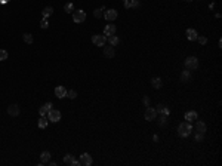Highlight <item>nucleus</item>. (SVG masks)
<instances>
[{"instance_id": "obj_1", "label": "nucleus", "mask_w": 222, "mask_h": 166, "mask_svg": "<svg viewBox=\"0 0 222 166\" xmlns=\"http://www.w3.org/2000/svg\"><path fill=\"white\" fill-rule=\"evenodd\" d=\"M191 131H192L191 122H182V123H179V126H178V135L182 136V138L190 136Z\"/></svg>"}, {"instance_id": "obj_2", "label": "nucleus", "mask_w": 222, "mask_h": 166, "mask_svg": "<svg viewBox=\"0 0 222 166\" xmlns=\"http://www.w3.org/2000/svg\"><path fill=\"white\" fill-rule=\"evenodd\" d=\"M185 68L187 70H197L198 68V58L197 57H188L187 59H185Z\"/></svg>"}, {"instance_id": "obj_3", "label": "nucleus", "mask_w": 222, "mask_h": 166, "mask_svg": "<svg viewBox=\"0 0 222 166\" xmlns=\"http://www.w3.org/2000/svg\"><path fill=\"white\" fill-rule=\"evenodd\" d=\"M48 120L49 122H52V123H56V122H59L61 120V111L59 110H49L48 111Z\"/></svg>"}, {"instance_id": "obj_4", "label": "nucleus", "mask_w": 222, "mask_h": 166, "mask_svg": "<svg viewBox=\"0 0 222 166\" xmlns=\"http://www.w3.org/2000/svg\"><path fill=\"white\" fill-rule=\"evenodd\" d=\"M144 117H145L147 122H151V120H154V119L157 117V111H155V108H152V107L148 105V108H147L145 113H144Z\"/></svg>"}, {"instance_id": "obj_5", "label": "nucleus", "mask_w": 222, "mask_h": 166, "mask_svg": "<svg viewBox=\"0 0 222 166\" xmlns=\"http://www.w3.org/2000/svg\"><path fill=\"white\" fill-rule=\"evenodd\" d=\"M92 43L96 46H105L107 43V37L104 34H93L92 36Z\"/></svg>"}, {"instance_id": "obj_6", "label": "nucleus", "mask_w": 222, "mask_h": 166, "mask_svg": "<svg viewBox=\"0 0 222 166\" xmlns=\"http://www.w3.org/2000/svg\"><path fill=\"white\" fill-rule=\"evenodd\" d=\"M80 163H81V166H91L92 163H93V159H92V156L89 154V153H83V154H80Z\"/></svg>"}, {"instance_id": "obj_7", "label": "nucleus", "mask_w": 222, "mask_h": 166, "mask_svg": "<svg viewBox=\"0 0 222 166\" xmlns=\"http://www.w3.org/2000/svg\"><path fill=\"white\" fill-rule=\"evenodd\" d=\"M86 19V12L84 11H74L73 12V21L74 22H77V24H80V22H83Z\"/></svg>"}, {"instance_id": "obj_8", "label": "nucleus", "mask_w": 222, "mask_h": 166, "mask_svg": "<svg viewBox=\"0 0 222 166\" xmlns=\"http://www.w3.org/2000/svg\"><path fill=\"white\" fill-rule=\"evenodd\" d=\"M117 15H119V12L116 11V9H107L105 12H104V18L107 19V21H116L117 19Z\"/></svg>"}, {"instance_id": "obj_9", "label": "nucleus", "mask_w": 222, "mask_h": 166, "mask_svg": "<svg viewBox=\"0 0 222 166\" xmlns=\"http://www.w3.org/2000/svg\"><path fill=\"white\" fill-rule=\"evenodd\" d=\"M116 31H117V28H116L114 24H107V25L104 27V36H105V37L114 36V34H116Z\"/></svg>"}, {"instance_id": "obj_10", "label": "nucleus", "mask_w": 222, "mask_h": 166, "mask_svg": "<svg viewBox=\"0 0 222 166\" xmlns=\"http://www.w3.org/2000/svg\"><path fill=\"white\" fill-rule=\"evenodd\" d=\"M19 113H21V108H19L18 104H11V105L8 107V114H9V116L16 117V116H19Z\"/></svg>"}, {"instance_id": "obj_11", "label": "nucleus", "mask_w": 222, "mask_h": 166, "mask_svg": "<svg viewBox=\"0 0 222 166\" xmlns=\"http://www.w3.org/2000/svg\"><path fill=\"white\" fill-rule=\"evenodd\" d=\"M185 36H187V39H188L190 42H195L197 37H198V33H197L194 28H188V30L185 31Z\"/></svg>"}, {"instance_id": "obj_12", "label": "nucleus", "mask_w": 222, "mask_h": 166, "mask_svg": "<svg viewBox=\"0 0 222 166\" xmlns=\"http://www.w3.org/2000/svg\"><path fill=\"white\" fill-rule=\"evenodd\" d=\"M55 97L56 98H65L67 97V89L64 88V86H56L55 88Z\"/></svg>"}, {"instance_id": "obj_13", "label": "nucleus", "mask_w": 222, "mask_h": 166, "mask_svg": "<svg viewBox=\"0 0 222 166\" xmlns=\"http://www.w3.org/2000/svg\"><path fill=\"white\" fill-rule=\"evenodd\" d=\"M155 111H157V113H160L162 116H167V117H169V114H170L169 107H166L164 104H159V105H157V108H155Z\"/></svg>"}, {"instance_id": "obj_14", "label": "nucleus", "mask_w": 222, "mask_h": 166, "mask_svg": "<svg viewBox=\"0 0 222 166\" xmlns=\"http://www.w3.org/2000/svg\"><path fill=\"white\" fill-rule=\"evenodd\" d=\"M179 80L182 82V83H188L190 80H191V71L190 70H184L182 73H181V77H179Z\"/></svg>"}, {"instance_id": "obj_15", "label": "nucleus", "mask_w": 222, "mask_h": 166, "mask_svg": "<svg viewBox=\"0 0 222 166\" xmlns=\"http://www.w3.org/2000/svg\"><path fill=\"white\" fill-rule=\"evenodd\" d=\"M104 55L107 57V58H114V55H116V51H114V46H107V47H104Z\"/></svg>"}, {"instance_id": "obj_16", "label": "nucleus", "mask_w": 222, "mask_h": 166, "mask_svg": "<svg viewBox=\"0 0 222 166\" xmlns=\"http://www.w3.org/2000/svg\"><path fill=\"white\" fill-rule=\"evenodd\" d=\"M197 117H198L197 111H187V113H185V116H184L185 122H194Z\"/></svg>"}, {"instance_id": "obj_17", "label": "nucleus", "mask_w": 222, "mask_h": 166, "mask_svg": "<svg viewBox=\"0 0 222 166\" xmlns=\"http://www.w3.org/2000/svg\"><path fill=\"white\" fill-rule=\"evenodd\" d=\"M207 131V126H206V123L204 122H195V132H202V134H204Z\"/></svg>"}, {"instance_id": "obj_18", "label": "nucleus", "mask_w": 222, "mask_h": 166, "mask_svg": "<svg viewBox=\"0 0 222 166\" xmlns=\"http://www.w3.org/2000/svg\"><path fill=\"white\" fill-rule=\"evenodd\" d=\"M151 85H152L154 89H160L163 86V82H162L160 77H155V79H151Z\"/></svg>"}, {"instance_id": "obj_19", "label": "nucleus", "mask_w": 222, "mask_h": 166, "mask_svg": "<svg viewBox=\"0 0 222 166\" xmlns=\"http://www.w3.org/2000/svg\"><path fill=\"white\" fill-rule=\"evenodd\" d=\"M39 128L40 129H44V128H48V117H44V116H40L39 119Z\"/></svg>"}, {"instance_id": "obj_20", "label": "nucleus", "mask_w": 222, "mask_h": 166, "mask_svg": "<svg viewBox=\"0 0 222 166\" xmlns=\"http://www.w3.org/2000/svg\"><path fill=\"white\" fill-rule=\"evenodd\" d=\"M52 13H53V8H52V6H46V8H44V9L41 11L43 18H49Z\"/></svg>"}, {"instance_id": "obj_21", "label": "nucleus", "mask_w": 222, "mask_h": 166, "mask_svg": "<svg viewBox=\"0 0 222 166\" xmlns=\"http://www.w3.org/2000/svg\"><path fill=\"white\" fill-rule=\"evenodd\" d=\"M51 160V153L49 151H43L41 154H40V162L41 163H48Z\"/></svg>"}, {"instance_id": "obj_22", "label": "nucleus", "mask_w": 222, "mask_h": 166, "mask_svg": "<svg viewBox=\"0 0 222 166\" xmlns=\"http://www.w3.org/2000/svg\"><path fill=\"white\" fill-rule=\"evenodd\" d=\"M157 123H159V126H160V128H164V126L169 123V119H167V116H162L160 119H157Z\"/></svg>"}, {"instance_id": "obj_23", "label": "nucleus", "mask_w": 222, "mask_h": 166, "mask_svg": "<svg viewBox=\"0 0 222 166\" xmlns=\"http://www.w3.org/2000/svg\"><path fill=\"white\" fill-rule=\"evenodd\" d=\"M108 42H110L111 46H117V45L120 43V39L114 34V36H110V37H108Z\"/></svg>"}, {"instance_id": "obj_24", "label": "nucleus", "mask_w": 222, "mask_h": 166, "mask_svg": "<svg viewBox=\"0 0 222 166\" xmlns=\"http://www.w3.org/2000/svg\"><path fill=\"white\" fill-rule=\"evenodd\" d=\"M64 11H65L67 13H73V12H74V5H73L71 2L65 3V5H64Z\"/></svg>"}, {"instance_id": "obj_25", "label": "nucleus", "mask_w": 222, "mask_h": 166, "mask_svg": "<svg viewBox=\"0 0 222 166\" xmlns=\"http://www.w3.org/2000/svg\"><path fill=\"white\" fill-rule=\"evenodd\" d=\"M22 39H24V42H25L27 45H31V43H33V36H31L30 33H24V34H22Z\"/></svg>"}, {"instance_id": "obj_26", "label": "nucleus", "mask_w": 222, "mask_h": 166, "mask_svg": "<svg viewBox=\"0 0 222 166\" xmlns=\"http://www.w3.org/2000/svg\"><path fill=\"white\" fill-rule=\"evenodd\" d=\"M73 160H74V157H73L71 154H65V156H64V163H65V165H70V166H71V165H73Z\"/></svg>"}, {"instance_id": "obj_27", "label": "nucleus", "mask_w": 222, "mask_h": 166, "mask_svg": "<svg viewBox=\"0 0 222 166\" xmlns=\"http://www.w3.org/2000/svg\"><path fill=\"white\" fill-rule=\"evenodd\" d=\"M67 97L70 100H74V98H77V92L74 89H70V90H67Z\"/></svg>"}, {"instance_id": "obj_28", "label": "nucleus", "mask_w": 222, "mask_h": 166, "mask_svg": "<svg viewBox=\"0 0 222 166\" xmlns=\"http://www.w3.org/2000/svg\"><path fill=\"white\" fill-rule=\"evenodd\" d=\"M129 8L138 9L139 8V0H129Z\"/></svg>"}, {"instance_id": "obj_29", "label": "nucleus", "mask_w": 222, "mask_h": 166, "mask_svg": "<svg viewBox=\"0 0 222 166\" xmlns=\"http://www.w3.org/2000/svg\"><path fill=\"white\" fill-rule=\"evenodd\" d=\"M8 57H9L8 51H5V49H0V61H6V59H8Z\"/></svg>"}, {"instance_id": "obj_30", "label": "nucleus", "mask_w": 222, "mask_h": 166, "mask_svg": "<svg viewBox=\"0 0 222 166\" xmlns=\"http://www.w3.org/2000/svg\"><path fill=\"white\" fill-rule=\"evenodd\" d=\"M197 42H198L200 45H206V43H207V37H206V36H198V37H197Z\"/></svg>"}, {"instance_id": "obj_31", "label": "nucleus", "mask_w": 222, "mask_h": 166, "mask_svg": "<svg viewBox=\"0 0 222 166\" xmlns=\"http://www.w3.org/2000/svg\"><path fill=\"white\" fill-rule=\"evenodd\" d=\"M40 27H41L43 30L49 27V22H48V18H43V19H41V22H40Z\"/></svg>"}, {"instance_id": "obj_32", "label": "nucleus", "mask_w": 222, "mask_h": 166, "mask_svg": "<svg viewBox=\"0 0 222 166\" xmlns=\"http://www.w3.org/2000/svg\"><path fill=\"white\" fill-rule=\"evenodd\" d=\"M203 138H204V134H202V132H197V134H195V141H197V142H202Z\"/></svg>"}, {"instance_id": "obj_33", "label": "nucleus", "mask_w": 222, "mask_h": 166, "mask_svg": "<svg viewBox=\"0 0 222 166\" xmlns=\"http://www.w3.org/2000/svg\"><path fill=\"white\" fill-rule=\"evenodd\" d=\"M102 11H104V8H99V9H95V11H93V15H95L96 18H101V16H102Z\"/></svg>"}, {"instance_id": "obj_34", "label": "nucleus", "mask_w": 222, "mask_h": 166, "mask_svg": "<svg viewBox=\"0 0 222 166\" xmlns=\"http://www.w3.org/2000/svg\"><path fill=\"white\" fill-rule=\"evenodd\" d=\"M46 113H48V110L44 108V107H41V108L39 110V114H40V116H46Z\"/></svg>"}, {"instance_id": "obj_35", "label": "nucleus", "mask_w": 222, "mask_h": 166, "mask_svg": "<svg viewBox=\"0 0 222 166\" xmlns=\"http://www.w3.org/2000/svg\"><path fill=\"white\" fill-rule=\"evenodd\" d=\"M43 107H44V108H46V110L49 111V110H52V107H53V104H52V102H46V104H44Z\"/></svg>"}, {"instance_id": "obj_36", "label": "nucleus", "mask_w": 222, "mask_h": 166, "mask_svg": "<svg viewBox=\"0 0 222 166\" xmlns=\"http://www.w3.org/2000/svg\"><path fill=\"white\" fill-rule=\"evenodd\" d=\"M71 166H81V163H80V160H76V159H74V160H73V165H71Z\"/></svg>"}, {"instance_id": "obj_37", "label": "nucleus", "mask_w": 222, "mask_h": 166, "mask_svg": "<svg viewBox=\"0 0 222 166\" xmlns=\"http://www.w3.org/2000/svg\"><path fill=\"white\" fill-rule=\"evenodd\" d=\"M144 104H145L147 107L150 105V98H148V97H144Z\"/></svg>"}, {"instance_id": "obj_38", "label": "nucleus", "mask_w": 222, "mask_h": 166, "mask_svg": "<svg viewBox=\"0 0 222 166\" xmlns=\"http://www.w3.org/2000/svg\"><path fill=\"white\" fill-rule=\"evenodd\" d=\"M185 2H191V0H185Z\"/></svg>"}, {"instance_id": "obj_39", "label": "nucleus", "mask_w": 222, "mask_h": 166, "mask_svg": "<svg viewBox=\"0 0 222 166\" xmlns=\"http://www.w3.org/2000/svg\"><path fill=\"white\" fill-rule=\"evenodd\" d=\"M124 2H127V0H124Z\"/></svg>"}]
</instances>
